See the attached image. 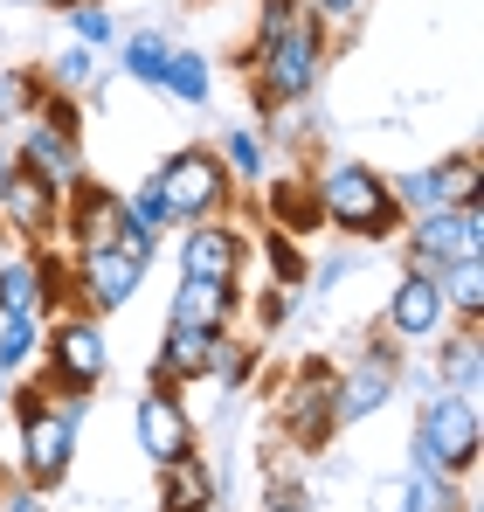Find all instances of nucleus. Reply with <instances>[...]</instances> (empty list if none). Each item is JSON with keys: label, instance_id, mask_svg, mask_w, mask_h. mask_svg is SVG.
Masks as SVG:
<instances>
[{"label": "nucleus", "instance_id": "obj_1", "mask_svg": "<svg viewBox=\"0 0 484 512\" xmlns=\"http://www.w3.org/2000/svg\"><path fill=\"white\" fill-rule=\"evenodd\" d=\"M325 56H332V35H325L312 14H298L277 42H263V49L249 56V104H256L263 118L305 104L325 77Z\"/></svg>", "mask_w": 484, "mask_h": 512}, {"label": "nucleus", "instance_id": "obj_2", "mask_svg": "<svg viewBox=\"0 0 484 512\" xmlns=\"http://www.w3.org/2000/svg\"><path fill=\"white\" fill-rule=\"evenodd\" d=\"M312 187H319V222H332L339 236H353V243H395L402 236V208H395V187H388V173H374L367 160H339V167L312 173Z\"/></svg>", "mask_w": 484, "mask_h": 512}, {"label": "nucleus", "instance_id": "obj_3", "mask_svg": "<svg viewBox=\"0 0 484 512\" xmlns=\"http://www.w3.org/2000/svg\"><path fill=\"white\" fill-rule=\"evenodd\" d=\"M42 388L63 402V395H97L111 381V346H104V326L90 312H56L49 333H42V360H35Z\"/></svg>", "mask_w": 484, "mask_h": 512}, {"label": "nucleus", "instance_id": "obj_4", "mask_svg": "<svg viewBox=\"0 0 484 512\" xmlns=\"http://www.w3.org/2000/svg\"><path fill=\"white\" fill-rule=\"evenodd\" d=\"M478 450H484V429H478V402L471 395H429L422 416H415V464L408 471H436V478H471L478 471Z\"/></svg>", "mask_w": 484, "mask_h": 512}, {"label": "nucleus", "instance_id": "obj_5", "mask_svg": "<svg viewBox=\"0 0 484 512\" xmlns=\"http://www.w3.org/2000/svg\"><path fill=\"white\" fill-rule=\"evenodd\" d=\"M153 187H160L166 215L173 222H215L229 201H236V180H229V167H222V153L215 146H180V153H166L160 173H153Z\"/></svg>", "mask_w": 484, "mask_h": 512}, {"label": "nucleus", "instance_id": "obj_6", "mask_svg": "<svg viewBox=\"0 0 484 512\" xmlns=\"http://www.w3.org/2000/svg\"><path fill=\"white\" fill-rule=\"evenodd\" d=\"M402 263L415 277H443L450 263H471L484 256V215L478 208H436V215H415L402 222Z\"/></svg>", "mask_w": 484, "mask_h": 512}, {"label": "nucleus", "instance_id": "obj_7", "mask_svg": "<svg viewBox=\"0 0 484 512\" xmlns=\"http://www.w3.org/2000/svg\"><path fill=\"white\" fill-rule=\"evenodd\" d=\"M332 381H339V374H332V360L312 353V360H298V381H291V388H284V402H277V429H284L305 457L325 450V443L339 436V416H332Z\"/></svg>", "mask_w": 484, "mask_h": 512}, {"label": "nucleus", "instance_id": "obj_8", "mask_svg": "<svg viewBox=\"0 0 484 512\" xmlns=\"http://www.w3.org/2000/svg\"><path fill=\"white\" fill-rule=\"evenodd\" d=\"M146 284V263L132 250H77L70 256V312H118Z\"/></svg>", "mask_w": 484, "mask_h": 512}, {"label": "nucleus", "instance_id": "obj_9", "mask_svg": "<svg viewBox=\"0 0 484 512\" xmlns=\"http://www.w3.org/2000/svg\"><path fill=\"white\" fill-rule=\"evenodd\" d=\"M395 388H402V346H388L381 333H374L367 353L353 360V374H339V381H332V416H339V429H346V423H367L374 409H388V402H395Z\"/></svg>", "mask_w": 484, "mask_h": 512}, {"label": "nucleus", "instance_id": "obj_10", "mask_svg": "<svg viewBox=\"0 0 484 512\" xmlns=\"http://www.w3.org/2000/svg\"><path fill=\"white\" fill-rule=\"evenodd\" d=\"M21 423V485H35L42 499L70 478V464H77V423L49 402V409H35V416H14Z\"/></svg>", "mask_w": 484, "mask_h": 512}, {"label": "nucleus", "instance_id": "obj_11", "mask_svg": "<svg viewBox=\"0 0 484 512\" xmlns=\"http://www.w3.org/2000/svg\"><path fill=\"white\" fill-rule=\"evenodd\" d=\"M0 236H14L21 250H49L63 236V194L14 167V180L0 187Z\"/></svg>", "mask_w": 484, "mask_h": 512}, {"label": "nucleus", "instance_id": "obj_12", "mask_svg": "<svg viewBox=\"0 0 484 512\" xmlns=\"http://www.w3.org/2000/svg\"><path fill=\"white\" fill-rule=\"evenodd\" d=\"M125 194L104 187V180H77L63 194V236H70V256L77 250H118L125 243Z\"/></svg>", "mask_w": 484, "mask_h": 512}, {"label": "nucleus", "instance_id": "obj_13", "mask_svg": "<svg viewBox=\"0 0 484 512\" xmlns=\"http://www.w3.org/2000/svg\"><path fill=\"white\" fill-rule=\"evenodd\" d=\"M14 167L35 173V180H49L56 194H70L77 180H90V160H83V132H63V125H42V118H28V125H21V139H14Z\"/></svg>", "mask_w": 484, "mask_h": 512}, {"label": "nucleus", "instance_id": "obj_14", "mask_svg": "<svg viewBox=\"0 0 484 512\" xmlns=\"http://www.w3.org/2000/svg\"><path fill=\"white\" fill-rule=\"evenodd\" d=\"M132 429H139V450L153 457V471L173 464V457H194V450H201V429H194V416H187L180 388H146V402L132 409Z\"/></svg>", "mask_w": 484, "mask_h": 512}, {"label": "nucleus", "instance_id": "obj_15", "mask_svg": "<svg viewBox=\"0 0 484 512\" xmlns=\"http://www.w3.org/2000/svg\"><path fill=\"white\" fill-rule=\"evenodd\" d=\"M242 263H249V236H242L229 215L194 222L180 236V277H194V284H236Z\"/></svg>", "mask_w": 484, "mask_h": 512}, {"label": "nucleus", "instance_id": "obj_16", "mask_svg": "<svg viewBox=\"0 0 484 512\" xmlns=\"http://www.w3.org/2000/svg\"><path fill=\"white\" fill-rule=\"evenodd\" d=\"M215 346L222 333H201V326H166L160 333V353H153V388H194V381H208V367H215Z\"/></svg>", "mask_w": 484, "mask_h": 512}, {"label": "nucleus", "instance_id": "obj_17", "mask_svg": "<svg viewBox=\"0 0 484 512\" xmlns=\"http://www.w3.org/2000/svg\"><path fill=\"white\" fill-rule=\"evenodd\" d=\"M443 326H450V305H443L436 277L402 270V284L388 291V340H436Z\"/></svg>", "mask_w": 484, "mask_h": 512}, {"label": "nucleus", "instance_id": "obj_18", "mask_svg": "<svg viewBox=\"0 0 484 512\" xmlns=\"http://www.w3.org/2000/svg\"><path fill=\"white\" fill-rule=\"evenodd\" d=\"M222 499V471H215V457H173L160 464V512H215Z\"/></svg>", "mask_w": 484, "mask_h": 512}, {"label": "nucleus", "instance_id": "obj_19", "mask_svg": "<svg viewBox=\"0 0 484 512\" xmlns=\"http://www.w3.org/2000/svg\"><path fill=\"white\" fill-rule=\"evenodd\" d=\"M242 312V291L236 284H194V277H180V291H173V312H166V326H201V333H229V319Z\"/></svg>", "mask_w": 484, "mask_h": 512}, {"label": "nucleus", "instance_id": "obj_20", "mask_svg": "<svg viewBox=\"0 0 484 512\" xmlns=\"http://www.w3.org/2000/svg\"><path fill=\"white\" fill-rule=\"evenodd\" d=\"M478 374H484V326L436 333V388L443 395H471L478 402Z\"/></svg>", "mask_w": 484, "mask_h": 512}, {"label": "nucleus", "instance_id": "obj_21", "mask_svg": "<svg viewBox=\"0 0 484 512\" xmlns=\"http://www.w3.org/2000/svg\"><path fill=\"white\" fill-rule=\"evenodd\" d=\"M263 208H270V229H277V236H312V229H325L312 173H284V180H270V187H263Z\"/></svg>", "mask_w": 484, "mask_h": 512}, {"label": "nucleus", "instance_id": "obj_22", "mask_svg": "<svg viewBox=\"0 0 484 512\" xmlns=\"http://www.w3.org/2000/svg\"><path fill=\"white\" fill-rule=\"evenodd\" d=\"M436 291H443V305H450L457 326H484V256L450 263V270L436 277Z\"/></svg>", "mask_w": 484, "mask_h": 512}, {"label": "nucleus", "instance_id": "obj_23", "mask_svg": "<svg viewBox=\"0 0 484 512\" xmlns=\"http://www.w3.org/2000/svg\"><path fill=\"white\" fill-rule=\"evenodd\" d=\"M160 90L180 97V104H208V97H215V63H208L201 49H173L166 70H160Z\"/></svg>", "mask_w": 484, "mask_h": 512}, {"label": "nucleus", "instance_id": "obj_24", "mask_svg": "<svg viewBox=\"0 0 484 512\" xmlns=\"http://www.w3.org/2000/svg\"><path fill=\"white\" fill-rule=\"evenodd\" d=\"M429 173H436V201H443V208H478L484 160L471 153V146H464V153H443V160H436Z\"/></svg>", "mask_w": 484, "mask_h": 512}, {"label": "nucleus", "instance_id": "obj_25", "mask_svg": "<svg viewBox=\"0 0 484 512\" xmlns=\"http://www.w3.org/2000/svg\"><path fill=\"white\" fill-rule=\"evenodd\" d=\"M42 360V319L35 312H0V374H28Z\"/></svg>", "mask_w": 484, "mask_h": 512}, {"label": "nucleus", "instance_id": "obj_26", "mask_svg": "<svg viewBox=\"0 0 484 512\" xmlns=\"http://www.w3.org/2000/svg\"><path fill=\"white\" fill-rule=\"evenodd\" d=\"M215 153H222V167H229V180H236V187L270 180V153H263V132H256V125H229Z\"/></svg>", "mask_w": 484, "mask_h": 512}, {"label": "nucleus", "instance_id": "obj_27", "mask_svg": "<svg viewBox=\"0 0 484 512\" xmlns=\"http://www.w3.org/2000/svg\"><path fill=\"white\" fill-rule=\"evenodd\" d=\"M166 56H173V42H166L160 28H132V35L118 42V70H125V77H139V84H160Z\"/></svg>", "mask_w": 484, "mask_h": 512}, {"label": "nucleus", "instance_id": "obj_28", "mask_svg": "<svg viewBox=\"0 0 484 512\" xmlns=\"http://www.w3.org/2000/svg\"><path fill=\"white\" fill-rule=\"evenodd\" d=\"M42 97H49L42 70H0V125H28L42 111Z\"/></svg>", "mask_w": 484, "mask_h": 512}, {"label": "nucleus", "instance_id": "obj_29", "mask_svg": "<svg viewBox=\"0 0 484 512\" xmlns=\"http://www.w3.org/2000/svg\"><path fill=\"white\" fill-rule=\"evenodd\" d=\"M0 312H35L42 319V284H35V250L0 263Z\"/></svg>", "mask_w": 484, "mask_h": 512}, {"label": "nucleus", "instance_id": "obj_30", "mask_svg": "<svg viewBox=\"0 0 484 512\" xmlns=\"http://www.w3.org/2000/svg\"><path fill=\"white\" fill-rule=\"evenodd\" d=\"M408 512H471V499L457 492V478H436V471H408Z\"/></svg>", "mask_w": 484, "mask_h": 512}, {"label": "nucleus", "instance_id": "obj_31", "mask_svg": "<svg viewBox=\"0 0 484 512\" xmlns=\"http://www.w3.org/2000/svg\"><path fill=\"white\" fill-rule=\"evenodd\" d=\"M256 360H263V346H249V340H236V333H222V346H215V367H208V381H222V388L236 395L242 381L256 374Z\"/></svg>", "mask_w": 484, "mask_h": 512}, {"label": "nucleus", "instance_id": "obj_32", "mask_svg": "<svg viewBox=\"0 0 484 512\" xmlns=\"http://www.w3.org/2000/svg\"><path fill=\"white\" fill-rule=\"evenodd\" d=\"M42 84H49V90H63V97H77V90H97V56L70 42V49H63V56H56V63L42 70Z\"/></svg>", "mask_w": 484, "mask_h": 512}, {"label": "nucleus", "instance_id": "obj_33", "mask_svg": "<svg viewBox=\"0 0 484 512\" xmlns=\"http://www.w3.org/2000/svg\"><path fill=\"white\" fill-rule=\"evenodd\" d=\"M298 14H305V0H256V35L242 42V56H236L242 70H249V56H256L263 42H277V35H284V28L298 21Z\"/></svg>", "mask_w": 484, "mask_h": 512}, {"label": "nucleus", "instance_id": "obj_34", "mask_svg": "<svg viewBox=\"0 0 484 512\" xmlns=\"http://www.w3.org/2000/svg\"><path fill=\"white\" fill-rule=\"evenodd\" d=\"M263 256H270V284H284V291H298L305 277H312V263H305V250H298V236H263Z\"/></svg>", "mask_w": 484, "mask_h": 512}, {"label": "nucleus", "instance_id": "obj_35", "mask_svg": "<svg viewBox=\"0 0 484 512\" xmlns=\"http://www.w3.org/2000/svg\"><path fill=\"white\" fill-rule=\"evenodd\" d=\"M70 28H77V49H111V42H118V14H111V0L70 7Z\"/></svg>", "mask_w": 484, "mask_h": 512}, {"label": "nucleus", "instance_id": "obj_36", "mask_svg": "<svg viewBox=\"0 0 484 512\" xmlns=\"http://www.w3.org/2000/svg\"><path fill=\"white\" fill-rule=\"evenodd\" d=\"M125 222H132L139 236H153V243H160V229H173V215H166V201H160V187H153V180L125 194Z\"/></svg>", "mask_w": 484, "mask_h": 512}, {"label": "nucleus", "instance_id": "obj_37", "mask_svg": "<svg viewBox=\"0 0 484 512\" xmlns=\"http://www.w3.org/2000/svg\"><path fill=\"white\" fill-rule=\"evenodd\" d=\"M305 14L319 21L325 35H332V28L346 35V28H360V14H367V0H305Z\"/></svg>", "mask_w": 484, "mask_h": 512}, {"label": "nucleus", "instance_id": "obj_38", "mask_svg": "<svg viewBox=\"0 0 484 512\" xmlns=\"http://www.w3.org/2000/svg\"><path fill=\"white\" fill-rule=\"evenodd\" d=\"M249 312H256V326H263V333H277V326L291 319V291H284V284H270V291H256V305H249Z\"/></svg>", "mask_w": 484, "mask_h": 512}, {"label": "nucleus", "instance_id": "obj_39", "mask_svg": "<svg viewBox=\"0 0 484 512\" xmlns=\"http://www.w3.org/2000/svg\"><path fill=\"white\" fill-rule=\"evenodd\" d=\"M0 512H42V492L35 485H0Z\"/></svg>", "mask_w": 484, "mask_h": 512}, {"label": "nucleus", "instance_id": "obj_40", "mask_svg": "<svg viewBox=\"0 0 484 512\" xmlns=\"http://www.w3.org/2000/svg\"><path fill=\"white\" fill-rule=\"evenodd\" d=\"M256 512H305V492H298V485H270V499Z\"/></svg>", "mask_w": 484, "mask_h": 512}, {"label": "nucleus", "instance_id": "obj_41", "mask_svg": "<svg viewBox=\"0 0 484 512\" xmlns=\"http://www.w3.org/2000/svg\"><path fill=\"white\" fill-rule=\"evenodd\" d=\"M14 180V146H0V187Z\"/></svg>", "mask_w": 484, "mask_h": 512}, {"label": "nucleus", "instance_id": "obj_42", "mask_svg": "<svg viewBox=\"0 0 484 512\" xmlns=\"http://www.w3.org/2000/svg\"><path fill=\"white\" fill-rule=\"evenodd\" d=\"M7 388H14V381H7V374H0V409H7Z\"/></svg>", "mask_w": 484, "mask_h": 512}]
</instances>
